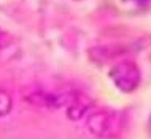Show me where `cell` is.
Returning a JSON list of instances; mask_svg holds the SVG:
<instances>
[{
    "instance_id": "1",
    "label": "cell",
    "mask_w": 151,
    "mask_h": 139,
    "mask_svg": "<svg viewBox=\"0 0 151 139\" xmlns=\"http://www.w3.org/2000/svg\"><path fill=\"white\" fill-rule=\"evenodd\" d=\"M86 128L97 138H113L121 131V118L110 109H94L88 114Z\"/></svg>"
},
{
    "instance_id": "2",
    "label": "cell",
    "mask_w": 151,
    "mask_h": 139,
    "mask_svg": "<svg viewBox=\"0 0 151 139\" xmlns=\"http://www.w3.org/2000/svg\"><path fill=\"white\" fill-rule=\"evenodd\" d=\"M110 77L121 92H134L140 84V70L134 60H119L110 70Z\"/></svg>"
},
{
    "instance_id": "3",
    "label": "cell",
    "mask_w": 151,
    "mask_h": 139,
    "mask_svg": "<svg viewBox=\"0 0 151 139\" xmlns=\"http://www.w3.org/2000/svg\"><path fill=\"white\" fill-rule=\"evenodd\" d=\"M126 49L121 44H97L89 49V57L97 63H107L110 60L121 57L122 54H126Z\"/></svg>"
},
{
    "instance_id": "6",
    "label": "cell",
    "mask_w": 151,
    "mask_h": 139,
    "mask_svg": "<svg viewBox=\"0 0 151 139\" xmlns=\"http://www.w3.org/2000/svg\"><path fill=\"white\" fill-rule=\"evenodd\" d=\"M10 41H11V36L8 35V33H5V32L0 30V48L6 46V44L10 43Z\"/></svg>"
},
{
    "instance_id": "4",
    "label": "cell",
    "mask_w": 151,
    "mask_h": 139,
    "mask_svg": "<svg viewBox=\"0 0 151 139\" xmlns=\"http://www.w3.org/2000/svg\"><path fill=\"white\" fill-rule=\"evenodd\" d=\"M91 100L84 93H76L73 95L72 101L67 104V117L70 120H81L91 109Z\"/></svg>"
},
{
    "instance_id": "5",
    "label": "cell",
    "mask_w": 151,
    "mask_h": 139,
    "mask_svg": "<svg viewBox=\"0 0 151 139\" xmlns=\"http://www.w3.org/2000/svg\"><path fill=\"white\" fill-rule=\"evenodd\" d=\"M11 111V95L5 89H0V117L6 116Z\"/></svg>"
}]
</instances>
